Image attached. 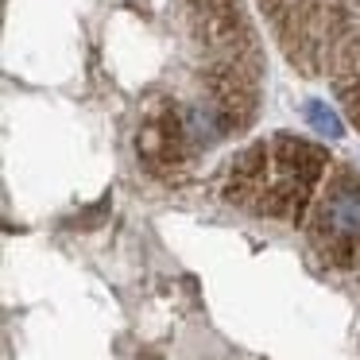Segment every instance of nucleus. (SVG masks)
<instances>
[{
	"mask_svg": "<svg viewBox=\"0 0 360 360\" xmlns=\"http://www.w3.org/2000/svg\"><path fill=\"white\" fill-rule=\"evenodd\" d=\"M179 120H182V136H186L190 155L210 148V143H217L221 132H225V117L217 112V105H186L179 112Z\"/></svg>",
	"mask_w": 360,
	"mask_h": 360,
	"instance_id": "nucleus-2",
	"label": "nucleus"
},
{
	"mask_svg": "<svg viewBox=\"0 0 360 360\" xmlns=\"http://www.w3.org/2000/svg\"><path fill=\"white\" fill-rule=\"evenodd\" d=\"M271 148L267 143H252L240 155L233 159V171H229V182H233V198H244L248 190H259L267 182V163H271Z\"/></svg>",
	"mask_w": 360,
	"mask_h": 360,
	"instance_id": "nucleus-3",
	"label": "nucleus"
},
{
	"mask_svg": "<svg viewBox=\"0 0 360 360\" xmlns=\"http://www.w3.org/2000/svg\"><path fill=\"white\" fill-rule=\"evenodd\" d=\"M302 112H306V120H310L321 136H329V140H341V136H345V124L337 120V112L329 109L326 101H306Z\"/></svg>",
	"mask_w": 360,
	"mask_h": 360,
	"instance_id": "nucleus-4",
	"label": "nucleus"
},
{
	"mask_svg": "<svg viewBox=\"0 0 360 360\" xmlns=\"http://www.w3.org/2000/svg\"><path fill=\"white\" fill-rule=\"evenodd\" d=\"M318 240L333 248H352L360 240V179H341L318 205Z\"/></svg>",
	"mask_w": 360,
	"mask_h": 360,
	"instance_id": "nucleus-1",
	"label": "nucleus"
}]
</instances>
